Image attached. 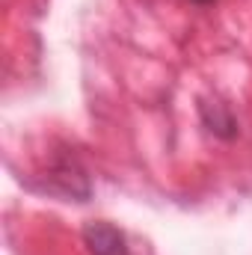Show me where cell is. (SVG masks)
<instances>
[{
	"mask_svg": "<svg viewBox=\"0 0 252 255\" xmlns=\"http://www.w3.org/2000/svg\"><path fill=\"white\" fill-rule=\"evenodd\" d=\"M83 241L92 255H127L125 235L110 223H89L83 229Z\"/></svg>",
	"mask_w": 252,
	"mask_h": 255,
	"instance_id": "1",
	"label": "cell"
},
{
	"mask_svg": "<svg viewBox=\"0 0 252 255\" xmlns=\"http://www.w3.org/2000/svg\"><path fill=\"white\" fill-rule=\"evenodd\" d=\"M202 119L220 136H235V119L226 110V104H202Z\"/></svg>",
	"mask_w": 252,
	"mask_h": 255,
	"instance_id": "2",
	"label": "cell"
},
{
	"mask_svg": "<svg viewBox=\"0 0 252 255\" xmlns=\"http://www.w3.org/2000/svg\"><path fill=\"white\" fill-rule=\"evenodd\" d=\"M193 3H199V6H208V3H214V0H193Z\"/></svg>",
	"mask_w": 252,
	"mask_h": 255,
	"instance_id": "3",
	"label": "cell"
}]
</instances>
